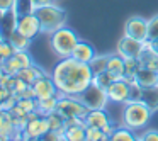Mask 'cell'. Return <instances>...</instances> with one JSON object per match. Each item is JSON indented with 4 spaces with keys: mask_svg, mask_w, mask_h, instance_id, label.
Instances as JSON below:
<instances>
[{
    "mask_svg": "<svg viewBox=\"0 0 158 141\" xmlns=\"http://www.w3.org/2000/svg\"><path fill=\"white\" fill-rule=\"evenodd\" d=\"M51 78L58 89V97H77L92 83L94 73L89 63L77 61L75 58H61L51 72Z\"/></svg>",
    "mask_w": 158,
    "mask_h": 141,
    "instance_id": "cell-1",
    "label": "cell"
},
{
    "mask_svg": "<svg viewBox=\"0 0 158 141\" xmlns=\"http://www.w3.org/2000/svg\"><path fill=\"white\" fill-rule=\"evenodd\" d=\"M153 110L143 102V100H127L123 110V122L129 129H139L146 126L151 119Z\"/></svg>",
    "mask_w": 158,
    "mask_h": 141,
    "instance_id": "cell-2",
    "label": "cell"
},
{
    "mask_svg": "<svg viewBox=\"0 0 158 141\" xmlns=\"http://www.w3.org/2000/svg\"><path fill=\"white\" fill-rule=\"evenodd\" d=\"M34 14L38 15L39 22H41V31L46 32V34H53L55 31H58L60 27H63L66 24V12L56 4L38 7L34 10Z\"/></svg>",
    "mask_w": 158,
    "mask_h": 141,
    "instance_id": "cell-3",
    "label": "cell"
},
{
    "mask_svg": "<svg viewBox=\"0 0 158 141\" xmlns=\"http://www.w3.org/2000/svg\"><path fill=\"white\" fill-rule=\"evenodd\" d=\"M49 36H51V38H49L51 49L58 58H70L73 49H75V46H77V43L80 41L77 32L73 31V29L66 27V26L60 27L58 31H55Z\"/></svg>",
    "mask_w": 158,
    "mask_h": 141,
    "instance_id": "cell-4",
    "label": "cell"
},
{
    "mask_svg": "<svg viewBox=\"0 0 158 141\" xmlns=\"http://www.w3.org/2000/svg\"><path fill=\"white\" fill-rule=\"evenodd\" d=\"M77 99H78L89 110L106 109V106L110 102L109 95H107V90L102 89V87H99V85H95V83H90L80 95H77Z\"/></svg>",
    "mask_w": 158,
    "mask_h": 141,
    "instance_id": "cell-5",
    "label": "cell"
},
{
    "mask_svg": "<svg viewBox=\"0 0 158 141\" xmlns=\"http://www.w3.org/2000/svg\"><path fill=\"white\" fill-rule=\"evenodd\" d=\"M56 110L65 119H72V117H82V119H85V116L89 114V109L77 97H72V95L58 97V109Z\"/></svg>",
    "mask_w": 158,
    "mask_h": 141,
    "instance_id": "cell-6",
    "label": "cell"
},
{
    "mask_svg": "<svg viewBox=\"0 0 158 141\" xmlns=\"http://www.w3.org/2000/svg\"><path fill=\"white\" fill-rule=\"evenodd\" d=\"M15 31L21 32L22 36L32 39L39 34L41 31V22H39L38 15L34 12H26V14H21L17 19H15Z\"/></svg>",
    "mask_w": 158,
    "mask_h": 141,
    "instance_id": "cell-7",
    "label": "cell"
},
{
    "mask_svg": "<svg viewBox=\"0 0 158 141\" xmlns=\"http://www.w3.org/2000/svg\"><path fill=\"white\" fill-rule=\"evenodd\" d=\"M144 48H146V43L124 34L123 38L119 39V43H117V55L123 56L124 60H127V58L139 60V56H141V53L144 51Z\"/></svg>",
    "mask_w": 158,
    "mask_h": 141,
    "instance_id": "cell-8",
    "label": "cell"
},
{
    "mask_svg": "<svg viewBox=\"0 0 158 141\" xmlns=\"http://www.w3.org/2000/svg\"><path fill=\"white\" fill-rule=\"evenodd\" d=\"M124 34L146 43L148 41V19L139 17V15L129 17L126 22V27H124Z\"/></svg>",
    "mask_w": 158,
    "mask_h": 141,
    "instance_id": "cell-9",
    "label": "cell"
},
{
    "mask_svg": "<svg viewBox=\"0 0 158 141\" xmlns=\"http://www.w3.org/2000/svg\"><path fill=\"white\" fill-rule=\"evenodd\" d=\"M31 87H32V92H34V99H48V97L58 95V89H56L53 78L48 75L39 77Z\"/></svg>",
    "mask_w": 158,
    "mask_h": 141,
    "instance_id": "cell-10",
    "label": "cell"
},
{
    "mask_svg": "<svg viewBox=\"0 0 158 141\" xmlns=\"http://www.w3.org/2000/svg\"><path fill=\"white\" fill-rule=\"evenodd\" d=\"M107 95H109L110 102H127L131 95V85L127 80H114L109 87H107Z\"/></svg>",
    "mask_w": 158,
    "mask_h": 141,
    "instance_id": "cell-11",
    "label": "cell"
},
{
    "mask_svg": "<svg viewBox=\"0 0 158 141\" xmlns=\"http://www.w3.org/2000/svg\"><path fill=\"white\" fill-rule=\"evenodd\" d=\"M48 131H49L48 119H46L44 116H38V117H34V119H29L27 126L24 127V136L41 139Z\"/></svg>",
    "mask_w": 158,
    "mask_h": 141,
    "instance_id": "cell-12",
    "label": "cell"
},
{
    "mask_svg": "<svg viewBox=\"0 0 158 141\" xmlns=\"http://www.w3.org/2000/svg\"><path fill=\"white\" fill-rule=\"evenodd\" d=\"M134 80L138 82V85H141L143 89H150V87H156L158 85V73L155 70L148 68V66L141 65L138 66L136 75H134Z\"/></svg>",
    "mask_w": 158,
    "mask_h": 141,
    "instance_id": "cell-13",
    "label": "cell"
},
{
    "mask_svg": "<svg viewBox=\"0 0 158 141\" xmlns=\"http://www.w3.org/2000/svg\"><path fill=\"white\" fill-rule=\"evenodd\" d=\"M107 73L114 77V80H121L126 75V63L124 58L119 55H109V63H107Z\"/></svg>",
    "mask_w": 158,
    "mask_h": 141,
    "instance_id": "cell-14",
    "label": "cell"
},
{
    "mask_svg": "<svg viewBox=\"0 0 158 141\" xmlns=\"http://www.w3.org/2000/svg\"><path fill=\"white\" fill-rule=\"evenodd\" d=\"M95 56V51H94L92 44H89L87 41H78L72 53V58H75L77 61L82 63H90V60Z\"/></svg>",
    "mask_w": 158,
    "mask_h": 141,
    "instance_id": "cell-15",
    "label": "cell"
},
{
    "mask_svg": "<svg viewBox=\"0 0 158 141\" xmlns=\"http://www.w3.org/2000/svg\"><path fill=\"white\" fill-rule=\"evenodd\" d=\"M110 121L109 116L106 114V109H97V110H89V114L85 116V124L92 127H100L102 129L104 126H107Z\"/></svg>",
    "mask_w": 158,
    "mask_h": 141,
    "instance_id": "cell-16",
    "label": "cell"
},
{
    "mask_svg": "<svg viewBox=\"0 0 158 141\" xmlns=\"http://www.w3.org/2000/svg\"><path fill=\"white\" fill-rule=\"evenodd\" d=\"M38 100V107H36V112L39 116H49V114L56 112L58 109V95L55 97H48V99H36Z\"/></svg>",
    "mask_w": 158,
    "mask_h": 141,
    "instance_id": "cell-17",
    "label": "cell"
},
{
    "mask_svg": "<svg viewBox=\"0 0 158 141\" xmlns=\"http://www.w3.org/2000/svg\"><path fill=\"white\" fill-rule=\"evenodd\" d=\"M43 75H44V72H43L41 68H38V66H34V65L27 66V68H22L21 72L17 73L19 78L24 80L26 83H29V85H32V83H34L39 77H43Z\"/></svg>",
    "mask_w": 158,
    "mask_h": 141,
    "instance_id": "cell-18",
    "label": "cell"
},
{
    "mask_svg": "<svg viewBox=\"0 0 158 141\" xmlns=\"http://www.w3.org/2000/svg\"><path fill=\"white\" fill-rule=\"evenodd\" d=\"M63 136H65V139H68V141H87L85 127L77 126V124H70V126H66Z\"/></svg>",
    "mask_w": 158,
    "mask_h": 141,
    "instance_id": "cell-19",
    "label": "cell"
},
{
    "mask_svg": "<svg viewBox=\"0 0 158 141\" xmlns=\"http://www.w3.org/2000/svg\"><path fill=\"white\" fill-rule=\"evenodd\" d=\"M107 63H109V55H99V56H94L90 60L89 66L92 70L94 77L95 75H100V73H106L107 72Z\"/></svg>",
    "mask_w": 158,
    "mask_h": 141,
    "instance_id": "cell-20",
    "label": "cell"
},
{
    "mask_svg": "<svg viewBox=\"0 0 158 141\" xmlns=\"http://www.w3.org/2000/svg\"><path fill=\"white\" fill-rule=\"evenodd\" d=\"M141 100L155 112V110L158 109V85L156 87H150V89H143Z\"/></svg>",
    "mask_w": 158,
    "mask_h": 141,
    "instance_id": "cell-21",
    "label": "cell"
},
{
    "mask_svg": "<svg viewBox=\"0 0 158 141\" xmlns=\"http://www.w3.org/2000/svg\"><path fill=\"white\" fill-rule=\"evenodd\" d=\"M9 43L15 48V51H21V49H27L29 48L31 39L26 38V36H22L21 32H17L14 29V31H10V34H9Z\"/></svg>",
    "mask_w": 158,
    "mask_h": 141,
    "instance_id": "cell-22",
    "label": "cell"
},
{
    "mask_svg": "<svg viewBox=\"0 0 158 141\" xmlns=\"http://www.w3.org/2000/svg\"><path fill=\"white\" fill-rule=\"evenodd\" d=\"M109 141H138V138L134 136L133 129L124 126V127H117L114 131V134L109 138Z\"/></svg>",
    "mask_w": 158,
    "mask_h": 141,
    "instance_id": "cell-23",
    "label": "cell"
},
{
    "mask_svg": "<svg viewBox=\"0 0 158 141\" xmlns=\"http://www.w3.org/2000/svg\"><path fill=\"white\" fill-rule=\"evenodd\" d=\"M12 60H14L15 65L19 66V70L27 68V66L34 65V63H32V56L27 53V49H21V51H15L14 55H12Z\"/></svg>",
    "mask_w": 158,
    "mask_h": 141,
    "instance_id": "cell-24",
    "label": "cell"
},
{
    "mask_svg": "<svg viewBox=\"0 0 158 141\" xmlns=\"http://www.w3.org/2000/svg\"><path fill=\"white\" fill-rule=\"evenodd\" d=\"M85 136H87V141H109V138L104 134V131L100 129V127L87 126L85 127Z\"/></svg>",
    "mask_w": 158,
    "mask_h": 141,
    "instance_id": "cell-25",
    "label": "cell"
},
{
    "mask_svg": "<svg viewBox=\"0 0 158 141\" xmlns=\"http://www.w3.org/2000/svg\"><path fill=\"white\" fill-rule=\"evenodd\" d=\"M158 39V14L148 19V41Z\"/></svg>",
    "mask_w": 158,
    "mask_h": 141,
    "instance_id": "cell-26",
    "label": "cell"
},
{
    "mask_svg": "<svg viewBox=\"0 0 158 141\" xmlns=\"http://www.w3.org/2000/svg\"><path fill=\"white\" fill-rule=\"evenodd\" d=\"M112 82H114V77L109 75L107 72L106 73H100V75H95V77H94V80H92V83H95V85L102 87V89H106V90H107V87H109Z\"/></svg>",
    "mask_w": 158,
    "mask_h": 141,
    "instance_id": "cell-27",
    "label": "cell"
},
{
    "mask_svg": "<svg viewBox=\"0 0 158 141\" xmlns=\"http://www.w3.org/2000/svg\"><path fill=\"white\" fill-rule=\"evenodd\" d=\"M15 53V48L9 41H0V61H5Z\"/></svg>",
    "mask_w": 158,
    "mask_h": 141,
    "instance_id": "cell-28",
    "label": "cell"
},
{
    "mask_svg": "<svg viewBox=\"0 0 158 141\" xmlns=\"http://www.w3.org/2000/svg\"><path fill=\"white\" fill-rule=\"evenodd\" d=\"M15 2L17 0H0V14H7V12L14 10Z\"/></svg>",
    "mask_w": 158,
    "mask_h": 141,
    "instance_id": "cell-29",
    "label": "cell"
},
{
    "mask_svg": "<svg viewBox=\"0 0 158 141\" xmlns=\"http://www.w3.org/2000/svg\"><path fill=\"white\" fill-rule=\"evenodd\" d=\"M138 141H158V131L156 129H148L138 138Z\"/></svg>",
    "mask_w": 158,
    "mask_h": 141,
    "instance_id": "cell-30",
    "label": "cell"
},
{
    "mask_svg": "<svg viewBox=\"0 0 158 141\" xmlns=\"http://www.w3.org/2000/svg\"><path fill=\"white\" fill-rule=\"evenodd\" d=\"M63 138L65 136H63V133H60V131H48V133L41 138V141H61Z\"/></svg>",
    "mask_w": 158,
    "mask_h": 141,
    "instance_id": "cell-31",
    "label": "cell"
},
{
    "mask_svg": "<svg viewBox=\"0 0 158 141\" xmlns=\"http://www.w3.org/2000/svg\"><path fill=\"white\" fill-rule=\"evenodd\" d=\"M49 4H53V0H31L32 12H34L38 7H44V5H49Z\"/></svg>",
    "mask_w": 158,
    "mask_h": 141,
    "instance_id": "cell-32",
    "label": "cell"
},
{
    "mask_svg": "<svg viewBox=\"0 0 158 141\" xmlns=\"http://www.w3.org/2000/svg\"><path fill=\"white\" fill-rule=\"evenodd\" d=\"M10 95H12L10 89H7V87H2V85H0V104L4 102L5 99H9Z\"/></svg>",
    "mask_w": 158,
    "mask_h": 141,
    "instance_id": "cell-33",
    "label": "cell"
},
{
    "mask_svg": "<svg viewBox=\"0 0 158 141\" xmlns=\"http://www.w3.org/2000/svg\"><path fill=\"white\" fill-rule=\"evenodd\" d=\"M116 129H117V127L114 126L112 122H109V124H107V126H104V127H102L104 134H106L107 138H110V136H112V134H114V131H116Z\"/></svg>",
    "mask_w": 158,
    "mask_h": 141,
    "instance_id": "cell-34",
    "label": "cell"
},
{
    "mask_svg": "<svg viewBox=\"0 0 158 141\" xmlns=\"http://www.w3.org/2000/svg\"><path fill=\"white\" fill-rule=\"evenodd\" d=\"M148 44H150V48L158 55V39H155V41H148Z\"/></svg>",
    "mask_w": 158,
    "mask_h": 141,
    "instance_id": "cell-35",
    "label": "cell"
},
{
    "mask_svg": "<svg viewBox=\"0 0 158 141\" xmlns=\"http://www.w3.org/2000/svg\"><path fill=\"white\" fill-rule=\"evenodd\" d=\"M0 141H7V138H4L2 134H0Z\"/></svg>",
    "mask_w": 158,
    "mask_h": 141,
    "instance_id": "cell-36",
    "label": "cell"
},
{
    "mask_svg": "<svg viewBox=\"0 0 158 141\" xmlns=\"http://www.w3.org/2000/svg\"><path fill=\"white\" fill-rule=\"evenodd\" d=\"M61 141H68V139H65V138H63V139H61Z\"/></svg>",
    "mask_w": 158,
    "mask_h": 141,
    "instance_id": "cell-37",
    "label": "cell"
},
{
    "mask_svg": "<svg viewBox=\"0 0 158 141\" xmlns=\"http://www.w3.org/2000/svg\"><path fill=\"white\" fill-rule=\"evenodd\" d=\"M7 141H15V139H7Z\"/></svg>",
    "mask_w": 158,
    "mask_h": 141,
    "instance_id": "cell-38",
    "label": "cell"
}]
</instances>
